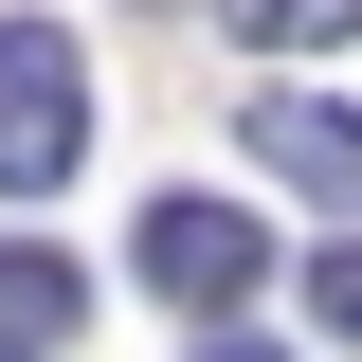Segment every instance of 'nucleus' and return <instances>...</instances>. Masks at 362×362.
I'll use <instances>...</instances> for the list:
<instances>
[{
	"instance_id": "1",
	"label": "nucleus",
	"mask_w": 362,
	"mask_h": 362,
	"mask_svg": "<svg viewBox=\"0 0 362 362\" xmlns=\"http://www.w3.org/2000/svg\"><path fill=\"white\" fill-rule=\"evenodd\" d=\"M90 163V54L54 18H0V199H54Z\"/></svg>"
},
{
	"instance_id": "2",
	"label": "nucleus",
	"mask_w": 362,
	"mask_h": 362,
	"mask_svg": "<svg viewBox=\"0 0 362 362\" xmlns=\"http://www.w3.org/2000/svg\"><path fill=\"white\" fill-rule=\"evenodd\" d=\"M254 272H272L254 199H145V290H163V308L235 326V308H254Z\"/></svg>"
},
{
	"instance_id": "3",
	"label": "nucleus",
	"mask_w": 362,
	"mask_h": 362,
	"mask_svg": "<svg viewBox=\"0 0 362 362\" xmlns=\"http://www.w3.org/2000/svg\"><path fill=\"white\" fill-rule=\"evenodd\" d=\"M235 145H254L272 181H308V199H344V218H362V109H326V90H254Z\"/></svg>"
},
{
	"instance_id": "4",
	"label": "nucleus",
	"mask_w": 362,
	"mask_h": 362,
	"mask_svg": "<svg viewBox=\"0 0 362 362\" xmlns=\"http://www.w3.org/2000/svg\"><path fill=\"white\" fill-rule=\"evenodd\" d=\"M73 326H90V272L73 254H0V362H54Z\"/></svg>"
},
{
	"instance_id": "5",
	"label": "nucleus",
	"mask_w": 362,
	"mask_h": 362,
	"mask_svg": "<svg viewBox=\"0 0 362 362\" xmlns=\"http://www.w3.org/2000/svg\"><path fill=\"white\" fill-rule=\"evenodd\" d=\"M235 18V54H326V37H362V0H218Z\"/></svg>"
},
{
	"instance_id": "6",
	"label": "nucleus",
	"mask_w": 362,
	"mask_h": 362,
	"mask_svg": "<svg viewBox=\"0 0 362 362\" xmlns=\"http://www.w3.org/2000/svg\"><path fill=\"white\" fill-rule=\"evenodd\" d=\"M308 326H326V344H362V235H344V254H308Z\"/></svg>"
},
{
	"instance_id": "7",
	"label": "nucleus",
	"mask_w": 362,
	"mask_h": 362,
	"mask_svg": "<svg viewBox=\"0 0 362 362\" xmlns=\"http://www.w3.org/2000/svg\"><path fill=\"white\" fill-rule=\"evenodd\" d=\"M199 362H272V344H254V326H199Z\"/></svg>"
}]
</instances>
